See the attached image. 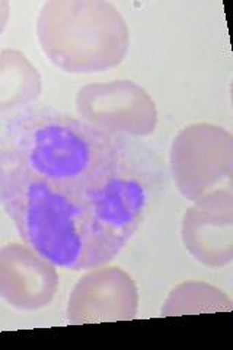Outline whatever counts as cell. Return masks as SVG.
<instances>
[{"mask_svg":"<svg viewBox=\"0 0 233 350\" xmlns=\"http://www.w3.org/2000/svg\"><path fill=\"white\" fill-rule=\"evenodd\" d=\"M76 113L99 130L131 139L152 136L159 122L150 94L128 79L82 86L76 94Z\"/></svg>","mask_w":233,"mask_h":350,"instance_id":"277c9868","label":"cell"},{"mask_svg":"<svg viewBox=\"0 0 233 350\" xmlns=\"http://www.w3.org/2000/svg\"><path fill=\"white\" fill-rule=\"evenodd\" d=\"M165 187L158 157L50 107L0 118V207L24 244L55 267L105 266Z\"/></svg>","mask_w":233,"mask_h":350,"instance_id":"6da1fadb","label":"cell"},{"mask_svg":"<svg viewBox=\"0 0 233 350\" xmlns=\"http://www.w3.org/2000/svg\"><path fill=\"white\" fill-rule=\"evenodd\" d=\"M182 216L181 239L195 261L221 269L233 260V193L230 187L210 191L193 202Z\"/></svg>","mask_w":233,"mask_h":350,"instance_id":"8992f818","label":"cell"},{"mask_svg":"<svg viewBox=\"0 0 233 350\" xmlns=\"http://www.w3.org/2000/svg\"><path fill=\"white\" fill-rule=\"evenodd\" d=\"M42 92V78L27 54L0 51V118L31 107Z\"/></svg>","mask_w":233,"mask_h":350,"instance_id":"ba28073f","label":"cell"},{"mask_svg":"<svg viewBox=\"0 0 233 350\" xmlns=\"http://www.w3.org/2000/svg\"><path fill=\"white\" fill-rule=\"evenodd\" d=\"M40 47L51 64L70 75L117 68L130 49V29L120 9L104 0H51L37 18Z\"/></svg>","mask_w":233,"mask_h":350,"instance_id":"7a4b0ae2","label":"cell"},{"mask_svg":"<svg viewBox=\"0 0 233 350\" xmlns=\"http://www.w3.org/2000/svg\"><path fill=\"white\" fill-rule=\"evenodd\" d=\"M233 302L223 291L204 282H184L175 286L162 306L163 317L230 312Z\"/></svg>","mask_w":233,"mask_h":350,"instance_id":"9c48e42d","label":"cell"},{"mask_svg":"<svg viewBox=\"0 0 233 350\" xmlns=\"http://www.w3.org/2000/svg\"><path fill=\"white\" fill-rule=\"evenodd\" d=\"M10 10H12V6H10L8 0H0V37H2L8 27V22L10 19Z\"/></svg>","mask_w":233,"mask_h":350,"instance_id":"30bf717a","label":"cell"},{"mask_svg":"<svg viewBox=\"0 0 233 350\" xmlns=\"http://www.w3.org/2000/svg\"><path fill=\"white\" fill-rule=\"evenodd\" d=\"M60 276L53 262L27 244L0 247V299L19 311H40L59 292Z\"/></svg>","mask_w":233,"mask_h":350,"instance_id":"52a82bcc","label":"cell"},{"mask_svg":"<svg viewBox=\"0 0 233 350\" xmlns=\"http://www.w3.org/2000/svg\"><path fill=\"white\" fill-rule=\"evenodd\" d=\"M139 302L137 284L127 271L99 266L87 270L74 284L66 319L72 325L130 321L136 319Z\"/></svg>","mask_w":233,"mask_h":350,"instance_id":"5b68a950","label":"cell"},{"mask_svg":"<svg viewBox=\"0 0 233 350\" xmlns=\"http://www.w3.org/2000/svg\"><path fill=\"white\" fill-rule=\"evenodd\" d=\"M169 171L176 190L188 202L223 189V184L232 187V133L212 123L181 129L171 144Z\"/></svg>","mask_w":233,"mask_h":350,"instance_id":"3957f363","label":"cell"}]
</instances>
